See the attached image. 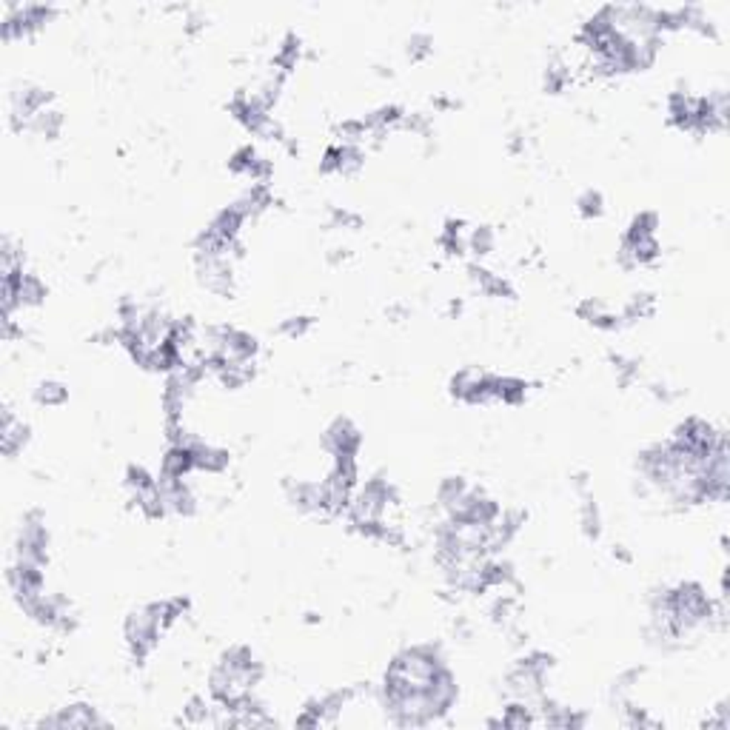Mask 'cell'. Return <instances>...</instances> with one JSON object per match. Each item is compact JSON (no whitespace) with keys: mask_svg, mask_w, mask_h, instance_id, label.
Segmentation results:
<instances>
[{"mask_svg":"<svg viewBox=\"0 0 730 730\" xmlns=\"http://www.w3.org/2000/svg\"><path fill=\"white\" fill-rule=\"evenodd\" d=\"M360 442V431L348 419H334V426L325 431V448L331 457H357Z\"/></svg>","mask_w":730,"mask_h":730,"instance_id":"obj_1","label":"cell"},{"mask_svg":"<svg viewBox=\"0 0 730 730\" xmlns=\"http://www.w3.org/2000/svg\"><path fill=\"white\" fill-rule=\"evenodd\" d=\"M29 442V426L12 414V408L3 411V428H0V448L6 457H15L23 451V445Z\"/></svg>","mask_w":730,"mask_h":730,"instance_id":"obj_2","label":"cell"},{"mask_svg":"<svg viewBox=\"0 0 730 730\" xmlns=\"http://www.w3.org/2000/svg\"><path fill=\"white\" fill-rule=\"evenodd\" d=\"M35 399L40 405H63L66 399H69V388L57 380H46L35 388Z\"/></svg>","mask_w":730,"mask_h":730,"instance_id":"obj_3","label":"cell"},{"mask_svg":"<svg viewBox=\"0 0 730 730\" xmlns=\"http://www.w3.org/2000/svg\"><path fill=\"white\" fill-rule=\"evenodd\" d=\"M465 248H471L474 254H488L491 248H493V231L488 228V226H482V228H471L468 231V246Z\"/></svg>","mask_w":730,"mask_h":730,"instance_id":"obj_4","label":"cell"},{"mask_svg":"<svg viewBox=\"0 0 730 730\" xmlns=\"http://www.w3.org/2000/svg\"><path fill=\"white\" fill-rule=\"evenodd\" d=\"M576 206H579V215L582 217H599L602 215V194L599 192H594V188H587V192L576 200Z\"/></svg>","mask_w":730,"mask_h":730,"instance_id":"obj_5","label":"cell"},{"mask_svg":"<svg viewBox=\"0 0 730 730\" xmlns=\"http://www.w3.org/2000/svg\"><path fill=\"white\" fill-rule=\"evenodd\" d=\"M309 328H311V317H289L286 322L280 325V334L297 340V337H302L305 331H309Z\"/></svg>","mask_w":730,"mask_h":730,"instance_id":"obj_6","label":"cell"},{"mask_svg":"<svg viewBox=\"0 0 730 730\" xmlns=\"http://www.w3.org/2000/svg\"><path fill=\"white\" fill-rule=\"evenodd\" d=\"M582 528H585L587 536H599V511H596V505L591 500L582 505Z\"/></svg>","mask_w":730,"mask_h":730,"instance_id":"obj_7","label":"cell"},{"mask_svg":"<svg viewBox=\"0 0 730 730\" xmlns=\"http://www.w3.org/2000/svg\"><path fill=\"white\" fill-rule=\"evenodd\" d=\"M408 55H411V60L428 57V55H431V37H428V35H414V37L408 40Z\"/></svg>","mask_w":730,"mask_h":730,"instance_id":"obj_8","label":"cell"}]
</instances>
